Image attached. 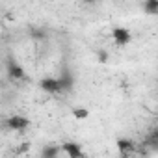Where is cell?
<instances>
[{"instance_id": "cell-6", "label": "cell", "mask_w": 158, "mask_h": 158, "mask_svg": "<svg viewBox=\"0 0 158 158\" xmlns=\"http://www.w3.org/2000/svg\"><path fill=\"white\" fill-rule=\"evenodd\" d=\"M117 149H119L121 156H127V154L134 149V141L128 139V138H119V139H117Z\"/></svg>"}, {"instance_id": "cell-5", "label": "cell", "mask_w": 158, "mask_h": 158, "mask_svg": "<svg viewBox=\"0 0 158 158\" xmlns=\"http://www.w3.org/2000/svg\"><path fill=\"white\" fill-rule=\"evenodd\" d=\"M61 151H65V152L69 154V158H82V156H84L82 149L78 147L76 143H63Z\"/></svg>"}, {"instance_id": "cell-10", "label": "cell", "mask_w": 158, "mask_h": 158, "mask_svg": "<svg viewBox=\"0 0 158 158\" xmlns=\"http://www.w3.org/2000/svg\"><path fill=\"white\" fill-rule=\"evenodd\" d=\"M30 34L34 39H47V32L43 28H30Z\"/></svg>"}, {"instance_id": "cell-2", "label": "cell", "mask_w": 158, "mask_h": 158, "mask_svg": "<svg viewBox=\"0 0 158 158\" xmlns=\"http://www.w3.org/2000/svg\"><path fill=\"white\" fill-rule=\"evenodd\" d=\"M6 67H8V74H10V78H13V80H23V78H26L24 69H23V67H21L13 58H8Z\"/></svg>"}, {"instance_id": "cell-3", "label": "cell", "mask_w": 158, "mask_h": 158, "mask_svg": "<svg viewBox=\"0 0 158 158\" xmlns=\"http://www.w3.org/2000/svg\"><path fill=\"white\" fill-rule=\"evenodd\" d=\"M130 39H132V34L127 28H114V41L117 45H121V47L123 45H128Z\"/></svg>"}, {"instance_id": "cell-12", "label": "cell", "mask_w": 158, "mask_h": 158, "mask_svg": "<svg viewBox=\"0 0 158 158\" xmlns=\"http://www.w3.org/2000/svg\"><path fill=\"white\" fill-rule=\"evenodd\" d=\"M99 60H101V61H106V60H108L106 50H99Z\"/></svg>"}, {"instance_id": "cell-8", "label": "cell", "mask_w": 158, "mask_h": 158, "mask_svg": "<svg viewBox=\"0 0 158 158\" xmlns=\"http://www.w3.org/2000/svg\"><path fill=\"white\" fill-rule=\"evenodd\" d=\"M143 10H145V13H149V15H156V13H158V0H145Z\"/></svg>"}, {"instance_id": "cell-1", "label": "cell", "mask_w": 158, "mask_h": 158, "mask_svg": "<svg viewBox=\"0 0 158 158\" xmlns=\"http://www.w3.org/2000/svg\"><path fill=\"white\" fill-rule=\"evenodd\" d=\"M4 127L10 128V130L21 132V130H26V128L30 127V119H26V117H23V115H11V117H8V119L4 121Z\"/></svg>"}, {"instance_id": "cell-11", "label": "cell", "mask_w": 158, "mask_h": 158, "mask_svg": "<svg viewBox=\"0 0 158 158\" xmlns=\"http://www.w3.org/2000/svg\"><path fill=\"white\" fill-rule=\"evenodd\" d=\"M73 115H74L76 119H86V117L89 115V112H88L86 108H74V110H73Z\"/></svg>"}, {"instance_id": "cell-4", "label": "cell", "mask_w": 158, "mask_h": 158, "mask_svg": "<svg viewBox=\"0 0 158 158\" xmlns=\"http://www.w3.org/2000/svg\"><path fill=\"white\" fill-rule=\"evenodd\" d=\"M39 88L47 93H60V84H58V78H43L39 82Z\"/></svg>"}, {"instance_id": "cell-13", "label": "cell", "mask_w": 158, "mask_h": 158, "mask_svg": "<svg viewBox=\"0 0 158 158\" xmlns=\"http://www.w3.org/2000/svg\"><path fill=\"white\" fill-rule=\"evenodd\" d=\"M84 2H89V4H91V2H95V0H84Z\"/></svg>"}, {"instance_id": "cell-9", "label": "cell", "mask_w": 158, "mask_h": 158, "mask_svg": "<svg viewBox=\"0 0 158 158\" xmlns=\"http://www.w3.org/2000/svg\"><path fill=\"white\" fill-rule=\"evenodd\" d=\"M60 154V147H54V145H48L43 149V158H54Z\"/></svg>"}, {"instance_id": "cell-7", "label": "cell", "mask_w": 158, "mask_h": 158, "mask_svg": "<svg viewBox=\"0 0 158 158\" xmlns=\"http://www.w3.org/2000/svg\"><path fill=\"white\" fill-rule=\"evenodd\" d=\"M58 84H60V89H61V91H69V89H73V76L67 74V73H63V74L58 78Z\"/></svg>"}]
</instances>
